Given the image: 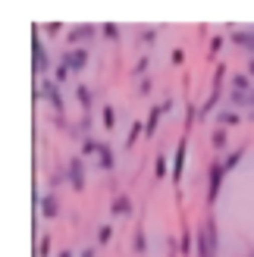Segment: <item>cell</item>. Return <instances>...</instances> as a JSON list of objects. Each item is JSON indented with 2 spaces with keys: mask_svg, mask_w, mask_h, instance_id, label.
<instances>
[{
  "mask_svg": "<svg viewBox=\"0 0 254 257\" xmlns=\"http://www.w3.org/2000/svg\"><path fill=\"white\" fill-rule=\"evenodd\" d=\"M195 257H220V229L217 216L207 213L195 232Z\"/></svg>",
  "mask_w": 254,
  "mask_h": 257,
  "instance_id": "cell-1",
  "label": "cell"
},
{
  "mask_svg": "<svg viewBox=\"0 0 254 257\" xmlns=\"http://www.w3.org/2000/svg\"><path fill=\"white\" fill-rule=\"evenodd\" d=\"M223 176H226L223 160H213L207 166V210H213V204H217L220 191H223Z\"/></svg>",
  "mask_w": 254,
  "mask_h": 257,
  "instance_id": "cell-2",
  "label": "cell"
},
{
  "mask_svg": "<svg viewBox=\"0 0 254 257\" xmlns=\"http://www.w3.org/2000/svg\"><path fill=\"white\" fill-rule=\"evenodd\" d=\"M63 176H66V182H69L72 191H82L85 188V157H82V154H79V157H69Z\"/></svg>",
  "mask_w": 254,
  "mask_h": 257,
  "instance_id": "cell-3",
  "label": "cell"
},
{
  "mask_svg": "<svg viewBox=\"0 0 254 257\" xmlns=\"http://www.w3.org/2000/svg\"><path fill=\"white\" fill-rule=\"evenodd\" d=\"M38 97H41V100H47V104L54 107L57 113H63V110H66V100H63V94H60V85H57L54 79H41V88H38Z\"/></svg>",
  "mask_w": 254,
  "mask_h": 257,
  "instance_id": "cell-4",
  "label": "cell"
},
{
  "mask_svg": "<svg viewBox=\"0 0 254 257\" xmlns=\"http://www.w3.org/2000/svg\"><path fill=\"white\" fill-rule=\"evenodd\" d=\"M100 32V25H91V22H79V25H72V29L66 32V41L69 47H82L85 41H91V38Z\"/></svg>",
  "mask_w": 254,
  "mask_h": 257,
  "instance_id": "cell-5",
  "label": "cell"
},
{
  "mask_svg": "<svg viewBox=\"0 0 254 257\" xmlns=\"http://www.w3.org/2000/svg\"><path fill=\"white\" fill-rule=\"evenodd\" d=\"M185 151H188V141H176V154H173V166H170V179H173V185H179L182 182V176H185Z\"/></svg>",
  "mask_w": 254,
  "mask_h": 257,
  "instance_id": "cell-6",
  "label": "cell"
},
{
  "mask_svg": "<svg viewBox=\"0 0 254 257\" xmlns=\"http://www.w3.org/2000/svg\"><path fill=\"white\" fill-rule=\"evenodd\" d=\"M32 69L38 72V75H44L47 69H50V57H47V47L41 44V38H32Z\"/></svg>",
  "mask_w": 254,
  "mask_h": 257,
  "instance_id": "cell-7",
  "label": "cell"
},
{
  "mask_svg": "<svg viewBox=\"0 0 254 257\" xmlns=\"http://www.w3.org/2000/svg\"><path fill=\"white\" fill-rule=\"evenodd\" d=\"M63 63L69 66V72H82L88 66V50L85 47H66L63 50Z\"/></svg>",
  "mask_w": 254,
  "mask_h": 257,
  "instance_id": "cell-8",
  "label": "cell"
},
{
  "mask_svg": "<svg viewBox=\"0 0 254 257\" xmlns=\"http://www.w3.org/2000/svg\"><path fill=\"white\" fill-rule=\"evenodd\" d=\"M38 207H41L44 220H57V216H60V198H57V191H44L41 201H38Z\"/></svg>",
  "mask_w": 254,
  "mask_h": 257,
  "instance_id": "cell-9",
  "label": "cell"
},
{
  "mask_svg": "<svg viewBox=\"0 0 254 257\" xmlns=\"http://www.w3.org/2000/svg\"><path fill=\"white\" fill-rule=\"evenodd\" d=\"M110 213L113 216H122V220H125V216H132V198L125 195V191H122V195H116V198H113V204H110Z\"/></svg>",
  "mask_w": 254,
  "mask_h": 257,
  "instance_id": "cell-10",
  "label": "cell"
},
{
  "mask_svg": "<svg viewBox=\"0 0 254 257\" xmlns=\"http://www.w3.org/2000/svg\"><path fill=\"white\" fill-rule=\"evenodd\" d=\"M232 44H238L242 50L254 54V32H248V29H235V32H232Z\"/></svg>",
  "mask_w": 254,
  "mask_h": 257,
  "instance_id": "cell-11",
  "label": "cell"
},
{
  "mask_svg": "<svg viewBox=\"0 0 254 257\" xmlns=\"http://www.w3.org/2000/svg\"><path fill=\"white\" fill-rule=\"evenodd\" d=\"M160 116H163V107H160V104H157V107H151L148 119H145V138H154L157 125H160Z\"/></svg>",
  "mask_w": 254,
  "mask_h": 257,
  "instance_id": "cell-12",
  "label": "cell"
},
{
  "mask_svg": "<svg viewBox=\"0 0 254 257\" xmlns=\"http://www.w3.org/2000/svg\"><path fill=\"white\" fill-rule=\"evenodd\" d=\"M245 154H248V148L242 145V148H235V151H229V154H226V160H223V166H226V173H232L235 170V166L238 163H242L245 160Z\"/></svg>",
  "mask_w": 254,
  "mask_h": 257,
  "instance_id": "cell-13",
  "label": "cell"
},
{
  "mask_svg": "<svg viewBox=\"0 0 254 257\" xmlns=\"http://www.w3.org/2000/svg\"><path fill=\"white\" fill-rule=\"evenodd\" d=\"M75 100H79L82 110L88 113V110H91V104H94V91H91L88 85H79V88H75Z\"/></svg>",
  "mask_w": 254,
  "mask_h": 257,
  "instance_id": "cell-14",
  "label": "cell"
},
{
  "mask_svg": "<svg viewBox=\"0 0 254 257\" xmlns=\"http://www.w3.org/2000/svg\"><path fill=\"white\" fill-rule=\"evenodd\" d=\"M238 122H242V116H238L235 110H220L217 113V125L220 128H229V125H238Z\"/></svg>",
  "mask_w": 254,
  "mask_h": 257,
  "instance_id": "cell-15",
  "label": "cell"
},
{
  "mask_svg": "<svg viewBox=\"0 0 254 257\" xmlns=\"http://www.w3.org/2000/svg\"><path fill=\"white\" fill-rule=\"evenodd\" d=\"M97 170H113V148L104 141V148H100V154H97Z\"/></svg>",
  "mask_w": 254,
  "mask_h": 257,
  "instance_id": "cell-16",
  "label": "cell"
},
{
  "mask_svg": "<svg viewBox=\"0 0 254 257\" xmlns=\"http://www.w3.org/2000/svg\"><path fill=\"white\" fill-rule=\"evenodd\" d=\"M210 145H213V151H226V145H229V135H226V128H213L210 132Z\"/></svg>",
  "mask_w": 254,
  "mask_h": 257,
  "instance_id": "cell-17",
  "label": "cell"
},
{
  "mask_svg": "<svg viewBox=\"0 0 254 257\" xmlns=\"http://www.w3.org/2000/svg\"><path fill=\"white\" fill-rule=\"evenodd\" d=\"M232 88H235V91H242V94H251V91H254V88H251V75H248V72L232 75Z\"/></svg>",
  "mask_w": 254,
  "mask_h": 257,
  "instance_id": "cell-18",
  "label": "cell"
},
{
  "mask_svg": "<svg viewBox=\"0 0 254 257\" xmlns=\"http://www.w3.org/2000/svg\"><path fill=\"white\" fill-rule=\"evenodd\" d=\"M100 148H104V141H97V138H82V157H91V154H100Z\"/></svg>",
  "mask_w": 254,
  "mask_h": 257,
  "instance_id": "cell-19",
  "label": "cell"
},
{
  "mask_svg": "<svg viewBox=\"0 0 254 257\" xmlns=\"http://www.w3.org/2000/svg\"><path fill=\"white\" fill-rule=\"evenodd\" d=\"M132 248H135V254H148V232H145V229H135Z\"/></svg>",
  "mask_w": 254,
  "mask_h": 257,
  "instance_id": "cell-20",
  "label": "cell"
},
{
  "mask_svg": "<svg viewBox=\"0 0 254 257\" xmlns=\"http://www.w3.org/2000/svg\"><path fill=\"white\" fill-rule=\"evenodd\" d=\"M138 135H145V125H142V119H135V122H132V128H129V138H125V148H135Z\"/></svg>",
  "mask_w": 254,
  "mask_h": 257,
  "instance_id": "cell-21",
  "label": "cell"
},
{
  "mask_svg": "<svg viewBox=\"0 0 254 257\" xmlns=\"http://www.w3.org/2000/svg\"><path fill=\"white\" fill-rule=\"evenodd\" d=\"M100 116H104V128H107V132H113V128H116V110H113L110 104L100 110Z\"/></svg>",
  "mask_w": 254,
  "mask_h": 257,
  "instance_id": "cell-22",
  "label": "cell"
},
{
  "mask_svg": "<svg viewBox=\"0 0 254 257\" xmlns=\"http://www.w3.org/2000/svg\"><path fill=\"white\" fill-rule=\"evenodd\" d=\"M100 35H104L107 41H119V25L116 22H104L100 25Z\"/></svg>",
  "mask_w": 254,
  "mask_h": 257,
  "instance_id": "cell-23",
  "label": "cell"
},
{
  "mask_svg": "<svg viewBox=\"0 0 254 257\" xmlns=\"http://www.w3.org/2000/svg\"><path fill=\"white\" fill-rule=\"evenodd\" d=\"M154 176H157V179H167V154H157V160H154Z\"/></svg>",
  "mask_w": 254,
  "mask_h": 257,
  "instance_id": "cell-24",
  "label": "cell"
},
{
  "mask_svg": "<svg viewBox=\"0 0 254 257\" xmlns=\"http://www.w3.org/2000/svg\"><path fill=\"white\" fill-rule=\"evenodd\" d=\"M69 75H72V72H69V66H66V63H60V66L54 69V82H57V85H63V82L69 79Z\"/></svg>",
  "mask_w": 254,
  "mask_h": 257,
  "instance_id": "cell-25",
  "label": "cell"
},
{
  "mask_svg": "<svg viewBox=\"0 0 254 257\" xmlns=\"http://www.w3.org/2000/svg\"><path fill=\"white\" fill-rule=\"evenodd\" d=\"M110 238H113V226H100L97 229V245H110Z\"/></svg>",
  "mask_w": 254,
  "mask_h": 257,
  "instance_id": "cell-26",
  "label": "cell"
},
{
  "mask_svg": "<svg viewBox=\"0 0 254 257\" xmlns=\"http://www.w3.org/2000/svg\"><path fill=\"white\" fill-rule=\"evenodd\" d=\"M179 251H182V254H192V232H188V226L182 229V241H179Z\"/></svg>",
  "mask_w": 254,
  "mask_h": 257,
  "instance_id": "cell-27",
  "label": "cell"
},
{
  "mask_svg": "<svg viewBox=\"0 0 254 257\" xmlns=\"http://www.w3.org/2000/svg\"><path fill=\"white\" fill-rule=\"evenodd\" d=\"M223 44H226V38H223V35H213V38H210V54L217 57L220 50H223Z\"/></svg>",
  "mask_w": 254,
  "mask_h": 257,
  "instance_id": "cell-28",
  "label": "cell"
},
{
  "mask_svg": "<svg viewBox=\"0 0 254 257\" xmlns=\"http://www.w3.org/2000/svg\"><path fill=\"white\" fill-rule=\"evenodd\" d=\"M142 41H145L148 47H151V44H157V29H145V32H142Z\"/></svg>",
  "mask_w": 254,
  "mask_h": 257,
  "instance_id": "cell-29",
  "label": "cell"
},
{
  "mask_svg": "<svg viewBox=\"0 0 254 257\" xmlns=\"http://www.w3.org/2000/svg\"><path fill=\"white\" fill-rule=\"evenodd\" d=\"M50 254V235H41V248H38V257H47Z\"/></svg>",
  "mask_w": 254,
  "mask_h": 257,
  "instance_id": "cell-30",
  "label": "cell"
},
{
  "mask_svg": "<svg viewBox=\"0 0 254 257\" xmlns=\"http://www.w3.org/2000/svg\"><path fill=\"white\" fill-rule=\"evenodd\" d=\"M44 32H47L50 38H57V35L63 32V25H60V22H47V25H44Z\"/></svg>",
  "mask_w": 254,
  "mask_h": 257,
  "instance_id": "cell-31",
  "label": "cell"
},
{
  "mask_svg": "<svg viewBox=\"0 0 254 257\" xmlns=\"http://www.w3.org/2000/svg\"><path fill=\"white\" fill-rule=\"evenodd\" d=\"M170 60H173V66H182V63H185V50H179V47H176Z\"/></svg>",
  "mask_w": 254,
  "mask_h": 257,
  "instance_id": "cell-32",
  "label": "cell"
},
{
  "mask_svg": "<svg viewBox=\"0 0 254 257\" xmlns=\"http://www.w3.org/2000/svg\"><path fill=\"white\" fill-rule=\"evenodd\" d=\"M148 66H151V63H148V57H142V60L135 63V75H145V72H148Z\"/></svg>",
  "mask_w": 254,
  "mask_h": 257,
  "instance_id": "cell-33",
  "label": "cell"
},
{
  "mask_svg": "<svg viewBox=\"0 0 254 257\" xmlns=\"http://www.w3.org/2000/svg\"><path fill=\"white\" fill-rule=\"evenodd\" d=\"M229 100H232L235 107H242V104H248V94H242V91H232V97H229Z\"/></svg>",
  "mask_w": 254,
  "mask_h": 257,
  "instance_id": "cell-34",
  "label": "cell"
},
{
  "mask_svg": "<svg viewBox=\"0 0 254 257\" xmlns=\"http://www.w3.org/2000/svg\"><path fill=\"white\" fill-rule=\"evenodd\" d=\"M138 94H151V79H142V85H138Z\"/></svg>",
  "mask_w": 254,
  "mask_h": 257,
  "instance_id": "cell-35",
  "label": "cell"
},
{
  "mask_svg": "<svg viewBox=\"0 0 254 257\" xmlns=\"http://www.w3.org/2000/svg\"><path fill=\"white\" fill-rule=\"evenodd\" d=\"M167 251H170V257H176V238H167Z\"/></svg>",
  "mask_w": 254,
  "mask_h": 257,
  "instance_id": "cell-36",
  "label": "cell"
},
{
  "mask_svg": "<svg viewBox=\"0 0 254 257\" xmlns=\"http://www.w3.org/2000/svg\"><path fill=\"white\" fill-rule=\"evenodd\" d=\"M79 257H94V248H85V251H82Z\"/></svg>",
  "mask_w": 254,
  "mask_h": 257,
  "instance_id": "cell-37",
  "label": "cell"
},
{
  "mask_svg": "<svg viewBox=\"0 0 254 257\" xmlns=\"http://www.w3.org/2000/svg\"><path fill=\"white\" fill-rule=\"evenodd\" d=\"M248 75L254 79V57H251V63H248Z\"/></svg>",
  "mask_w": 254,
  "mask_h": 257,
  "instance_id": "cell-38",
  "label": "cell"
},
{
  "mask_svg": "<svg viewBox=\"0 0 254 257\" xmlns=\"http://www.w3.org/2000/svg\"><path fill=\"white\" fill-rule=\"evenodd\" d=\"M57 257H72V251H60V254H57Z\"/></svg>",
  "mask_w": 254,
  "mask_h": 257,
  "instance_id": "cell-39",
  "label": "cell"
},
{
  "mask_svg": "<svg viewBox=\"0 0 254 257\" xmlns=\"http://www.w3.org/2000/svg\"><path fill=\"white\" fill-rule=\"evenodd\" d=\"M248 104H251V107H254V91H251V94H248Z\"/></svg>",
  "mask_w": 254,
  "mask_h": 257,
  "instance_id": "cell-40",
  "label": "cell"
},
{
  "mask_svg": "<svg viewBox=\"0 0 254 257\" xmlns=\"http://www.w3.org/2000/svg\"><path fill=\"white\" fill-rule=\"evenodd\" d=\"M248 257H254V248H251V251H248Z\"/></svg>",
  "mask_w": 254,
  "mask_h": 257,
  "instance_id": "cell-41",
  "label": "cell"
},
{
  "mask_svg": "<svg viewBox=\"0 0 254 257\" xmlns=\"http://www.w3.org/2000/svg\"><path fill=\"white\" fill-rule=\"evenodd\" d=\"M248 119H251V122H254V113H251V116H248Z\"/></svg>",
  "mask_w": 254,
  "mask_h": 257,
  "instance_id": "cell-42",
  "label": "cell"
}]
</instances>
